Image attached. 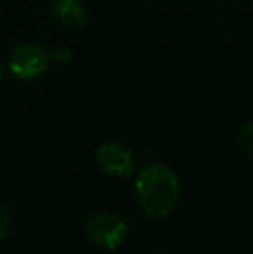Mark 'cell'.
<instances>
[{
    "mask_svg": "<svg viewBox=\"0 0 253 254\" xmlns=\"http://www.w3.org/2000/svg\"><path fill=\"white\" fill-rule=\"evenodd\" d=\"M135 189L144 213L153 218L169 216L179 202V180L165 164H148L142 168Z\"/></svg>",
    "mask_w": 253,
    "mask_h": 254,
    "instance_id": "cell-1",
    "label": "cell"
},
{
    "mask_svg": "<svg viewBox=\"0 0 253 254\" xmlns=\"http://www.w3.org/2000/svg\"><path fill=\"white\" fill-rule=\"evenodd\" d=\"M87 234L94 244L111 251L125 242L128 225L122 216L115 213H97L88 220Z\"/></svg>",
    "mask_w": 253,
    "mask_h": 254,
    "instance_id": "cell-2",
    "label": "cell"
},
{
    "mask_svg": "<svg viewBox=\"0 0 253 254\" xmlns=\"http://www.w3.org/2000/svg\"><path fill=\"white\" fill-rule=\"evenodd\" d=\"M49 54L35 44L19 45L9 59V69L19 80H35L45 73L49 66Z\"/></svg>",
    "mask_w": 253,
    "mask_h": 254,
    "instance_id": "cell-3",
    "label": "cell"
},
{
    "mask_svg": "<svg viewBox=\"0 0 253 254\" xmlns=\"http://www.w3.org/2000/svg\"><path fill=\"white\" fill-rule=\"evenodd\" d=\"M97 163L108 175L130 177L134 173V157L132 152L116 142H106L97 151Z\"/></svg>",
    "mask_w": 253,
    "mask_h": 254,
    "instance_id": "cell-4",
    "label": "cell"
},
{
    "mask_svg": "<svg viewBox=\"0 0 253 254\" xmlns=\"http://www.w3.org/2000/svg\"><path fill=\"white\" fill-rule=\"evenodd\" d=\"M54 16L63 26L78 28L87 19V10L80 0H54Z\"/></svg>",
    "mask_w": 253,
    "mask_h": 254,
    "instance_id": "cell-5",
    "label": "cell"
},
{
    "mask_svg": "<svg viewBox=\"0 0 253 254\" xmlns=\"http://www.w3.org/2000/svg\"><path fill=\"white\" fill-rule=\"evenodd\" d=\"M241 144H243L245 151L253 157V121L245 125L243 130H241Z\"/></svg>",
    "mask_w": 253,
    "mask_h": 254,
    "instance_id": "cell-6",
    "label": "cell"
},
{
    "mask_svg": "<svg viewBox=\"0 0 253 254\" xmlns=\"http://www.w3.org/2000/svg\"><path fill=\"white\" fill-rule=\"evenodd\" d=\"M10 230V214L3 206H0V239H3Z\"/></svg>",
    "mask_w": 253,
    "mask_h": 254,
    "instance_id": "cell-7",
    "label": "cell"
},
{
    "mask_svg": "<svg viewBox=\"0 0 253 254\" xmlns=\"http://www.w3.org/2000/svg\"><path fill=\"white\" fill-rule=\"evenodd\" d=\"M51 61H58V63H66L71 57V51L66 47V45H59L58 49H54V52L51 54Z\"/></svg>",
    "mask_w": 253,
    "mask_h": 254,
    "instance_id": "cell-8",
    "label": "cell"
},
{
    "mask_svg": "<svg viewBox=\"0 0 253 254\" xmlns=\"http://www.w3.org/2000/svg\"><path fill=\"white\" fill-rule=\"evenodd\" d=\"M3 78V64H2V61H0V80Z\"/></svg>",
    "mask_w": 253,
    "mask_h": 254,
    "instance_id": "cell-9",
    "label": "cell"
}]
</instances>
